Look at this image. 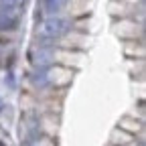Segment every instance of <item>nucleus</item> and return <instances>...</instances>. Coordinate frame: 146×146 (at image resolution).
Listing matches in <instances>:
<instances>
[{"mask_svg":"<svg viewBox=\"0 0 146 146\" xmlns=\"http://www.w3.org/2000/svg\"><path fill=\"white\" fill-rule=\"evenodd\" d=\"M67 21L65 18H59V16H49L47 21L41 25L39 29V35H41V39H47V41H55V39H59V36L63 33H67Z\"/></svg>","mask_w":146,"mask_h":146,"instance_id":"obj_1","label":"nucleus"},{"mask_svg":"<svg viewBox=\"0 0 146 146\" xmlns=\"http://www.w3.org/2000/svg\"><path fill=\"white\" fill-rule=\"evenodd\" d=\"M18 25V16L8 10V8H2L0 10V31H10Z\"/></svg>","mask_w":146,"mask_h":146,"instance_id":"obj_2","label":"nucleus"},{"mask_svg":"<svg viewBox=\"0 0 146 146\" xmlns=\"http://www.w3.org/2000/svg\"><path fill=\"white\" fill-rule=\"evenodd\" d=\"M63 4H65V0H45V10L55 16V14L63 8Z\"/></svg>","mask_w":146,"mask_h":146,"instance_id":"obj_3","label":"nucleus"},{"mask_svg":"<svg viewBox=\"0 0 146 146\" xmlns=\"http://www.w3.org/2000/svg\"><path fill=\"white\" fill-rule=\"evenodd\" d=\"M23 0H0V4H2V8H8V10H12L14 6H18Z\"/></svg>","mask_w":146,"mask_h":146,"instance_id":"obj_4","label":"nucleus"},{"mask_svg":"<svg viewBox=\"0 0 146 146\" xmlns=\"http://www.w3.org/2000/svg\"><path fill=\"white\" fill-rule=\"evenodd\" d=\"M2 110H4V100L0 98V112H2Z\"/></svg>","mask_w":146,"mask_h":146,"instance_id":"obj_5","label":"nucleus"}]
</instances>
